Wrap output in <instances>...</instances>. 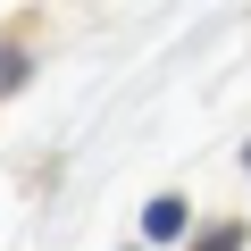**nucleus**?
Returning a JSON list of instances; mask_svg holds the SVG:
<instances>
[{"label": "nucleus", "instance_id": "nucleus-1", "mask_svg": "<svg viewBox=\"0 0 251 251\" xmlns=\"http://www.w3.org/2000/svg\"><path fill=\"white\" fill-rule=\"evenodd\" d=\"M143 234H151V243H176V234H184V201H176V193H159V201L143 209Z\"/></svg>", "mask_w": 251, "mask_h": 251}, {"label": "nucleus", "instance_id": "nucleus-3", "mask_svg": "<svg viewBox=\"0 0 251 251\" xmlns=\"http://www.w3.org/2000/svg\"><path fill=\"white\" fill-rule=\"evenodd\" d=\"M17 67H25V59H17V50H0V84H9V75H17Z\"/></svg>", "mask_w": 251, "mask_h": 251}, {"label": "nucleus", "instance_id": "nucleus-2", "mask_svg": "<svg viewBox=\"0 0 251 251\" xmlns=\"http://www.w3.org/2000/svg\"><path fill=\"white\" fill-rule=\"evenodd\" d=\"M243 234H251V226H218V234H201L193 251H243Z\"/></svg>", "mask_w": 251, "mask_h": 251}, {"label": "nucleus", "instance_id": "nucleus-4", "mask_svg": "<svg viewBox=\"0 0 251 251\" xmlns=\"http://www.w3.org/2000/svg\"><path fill=\"white\" fill-rule=\"evenodd\" d=\"M243 159H251V143H243Z\"/></svg>", "mask_w": 251, "mask_h": 251}]
</instances>
